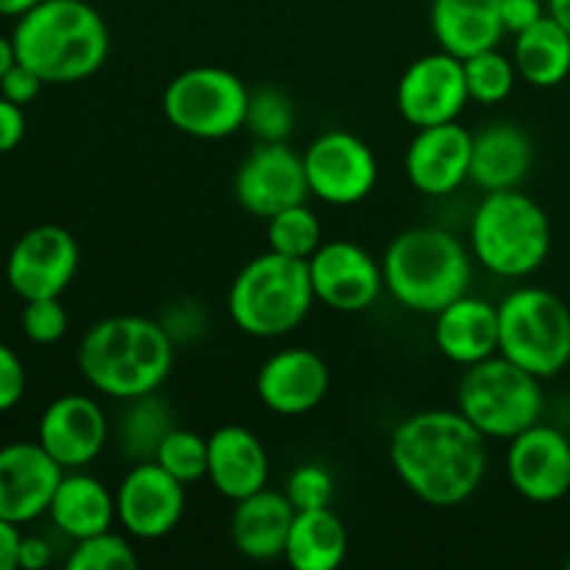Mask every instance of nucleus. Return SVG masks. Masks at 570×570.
Returning a JSON list of instances; mask_svg holds the SVG:
<instances>
[{"label": "nucleus", "instance_id": "obj_1", "mask_svg": "<svg viewBox=\"0 0 570 570\" xmlns=\"http://www.w3.org/2000/svg\"><path fill=\"white\" fill-rule=\"evenodd\" d=\"M390 462L423 504L460 507L488 476V438L460 410L415 412L395 426Z\"/></svg>", "mask_w": 570, "mask_h": 570}, {"label": "nucleus", "instance_id": "obj_2", "mask_svg": "<svg viewBox=\"0 0 570 570\" xmlns=\"http://www.w3.org/2000/svg\"><path fill=\"white\" fill-rule=\"evenodd\" d=\"M83 382L115 401L156 393L176 362V340L165 323L142 315H111L89 326L78 345Z\"/></svg>", "mask_w": 570, "mask_h": 570}, {"label": "nucleus", "instance_id": "obj_3", "mask_svg": "<svg viewBox=\"0 0 570 570\" xmlns=\"http://www.w3.org/2000/svg\"><path fill=\"white\" fill-rule=\"evenodd\" d=\"M17 61L42 76L45 83H78L109 59V26L87 0H39L17 17Z\"/></svg>", "mask_w": 570, "mask_h": 570}, {"label": "nucleus", "instance_id": "obj_4", "mask_svg": "<svg viewBox=\"0 0 570 570\" xmlns=\"http://www.w3.org/2000/svg\"><path fill=\"white\" fill-rule=\"evenodd\" d=\"M384 289L404 309L438 315L468 293L473 254L456 234L440 226H415L393 237L382 256Z\"/></svg>", "mask_w": 570, "mask_h": 570}, {"label": "nucleus", "instance_id": "obj_5", "mask_svg": "<svg viewBox=\"0 0 570 570\" xmlns=\"http://www.w3.org/2000/svg\"><path fill=\"white\" fill-rule=\"evenodd\" d=\"M309 265L276 250L254 256L228 287V317L243 334L276 340L295 332L315 306Z\"/></svg>", "mask_w": 570, "mask_h": 570}, {"label": "nucleus", "instance_id": "obj_6", "mask_svg": "<svg viewBox=\"0 0 570 570\" xmlns=\"http://www.w3.org/2000/svg\"><path fill=\"white\" fill-rule=\"evenodd\" d=\"M471 254L501 278H527L551 254V220L543 206L521 189L488 193L468 228Z\"/></svg>", "mask_w": 570, "mask_h": 570}, {"label": "nucleus", "instance_id": "obj_7", "mask_svg": "<svg viewBox=\"0 0 570 570\" xmlns=\"http://www.w3.org/2000/svg\"><path fill=\"white\" fill-rule=\"evenodd\" d=\"M499 354L540 382L570 365V309L543 287H518L499 304Z\"/></svg>", "mask_w": 570, "mask_h": 570}, {"label": "nucleus", "instance_id": "obj_8", "mask_svg": "<svg viewBox=\"0 0 570 570\" xmlns=\"http://www.w3.org/2000/svg\"><path fill=\"white\" fill-rule=\"evenodd\" d=\"M543 406L540 379L501 354L465 367L456 387V410L488 440H512L540 423Z\"/></svg>", "mask_w": 570, "mask_h": 570}, {"label": "nucleus", "instance_id": "obj_9", "mask_svg": "<svg viewBox=\"0 0 570 570\" xmlns=\"http://www.w3.org/2000/svg\"><path fill=\"white\" fill-rule=\"evenodd\" d=\"M248 87L226 67L200 65L178 72L161 95V111L176 131L195 139H226L245 126Z\"/></svg>", "mask_w": 570, "mask_h": 570}, {"label": "nucleus", "instance_id": "obj_10", "mask_svg": "<svg viewBox=\"0 0 570 570\" xmlns=\"http://www.w3.org/2000/svg\"><path fill=\"white\" fill-rule=\"evenodd\" d=\"M309 195L328 206H354L379 184L376 154L356 134L334 128L321 134L304 154Z\"/></svg>", "mask_w": 570, "mask_h": 570}, {"label": "nucleus", "instance_id": "obj_11", "mask_svg": "<svg viewBox=\"0 0 570 570\" xmlns=\"http://www.w3.org/2000/svg\"><path fill=\"white\" fill-rule=\"evenodd\" d=\"M78 243L65 226H33L11 245L6 282L22 301L61 298L78 273Z\"/></svg>", "mask_w": 570, "mask_h": 570}, {"label": "nucleus", "instance_id": "obj_12", "mask_svg": "<svg viewBox=\"0 0 570 570\" xmlns=\"http://www.w3.org/2000/svg\"><path fill=\"white\" fill-rule=\"evenodd\" d=\"M117 521L137 540H161L173 534L187 510V484L156 460L131 462L115 493Z\"/></svg>", "mask_w": 570, "mask_h": 570}, {"label": "nucleus", "instance_id": "obj_13", "mask_svg": "<svg viewBox=\"0 0 570 570\" xmlns=\"http://www.w3.org/2000/svg\"><path fill=\"white\" fill-rule=\"evenodd\" d=\"M471 104L462 59L438 50L412 61L395 87V106L410 126L454 122Z\"/></svg>", "mask_w": 570, "mask_h": 570}, {"label": "nucleus", "instance_id": "obj_14", "mask_svg": "<svg viewBox=\"0 0 570 570\" xmlns=\"http://www.w3.org/2000/svg\"><path fill=\"white\" fill-rule=\"evenodd\" d=\"M234 195L248 215L262 220L289 206L306 204L309 181L304 156L295 154L287 142H259L239 165Z\"/></svg>", "mask_w": 570, "mask_h": 570}, {"label": "nucleus", "instance_id": "obj_15", "mask_svg": "<svg viewBox=\"0 0 570 570\" xmlns=\"http://www.w3.org/2000/svg\"><path fill=\"white\" fill-rule=\"evenodd\" d=\"M306 265H309L315 298L334 312L354 315L371 309L384 289L382 262L373 259L362 245L351 239L323 243L306 259Z\"/></svg>", "mask_w": 570, "mask_h": 570}, {"label": "nucleus", "instance_id": "obj_16", "mask_svg": "<svg viewBox=\"0 0 570 570\" xmlns=\"http://www.w3.org/2000/svg\"><path fill=\"white\" fill-rule=\"evenodd\" d=\"M507 476L532 504H554L570 493V440L560 429L534 423L510 440Z\"/></svg>", "mask_w": 570, "mask_h": 570}, {"label": "nucleus", "instance_id": "obj_17", "mask_svg": "<svg viewBox=\"0 0 570 570\" xmlns=\"http://www.w3.org/2000/svg\"><path fill=\"white\" fill-rule=\"evenodd\" d=\"M37 440L65 471H83L109 443V417L89 395H59L45 406Z\"/></svg>", "mask_w": 570, "mask_h": 570}, {"label": "nucleus", "instance_id": "obj_18", "mask_svg": "<svg viewBox=\"0 0 570 570\" xmlns=\"http://www.w3.org/2000/svg\"><path fill=\"white\" fill-rule=\"evenodd\" d=\"M65 468L37 443H9L0 449V518L31 523L48 515Z\"/></svg>", "mask_w": 570, "mask_h": 570}, {"label": "nucleus", "instance_id": "obj_19", "mask_svg": "<svg viewBox=\"0 0 570 570\" xmlns=\"http://www.w3.org/2000/svg\"><path fill=\"white\" fill-rule=\"evenodd\" d=\"M473 134L460 122L417 128L406 148V178L426 198H445L471 181Z\"/></svg>", "mask_w": 570, "mask_h": 570}, {"label": "nucleus", "instance_id": "obj_20", "mask_svg": "<svg viewBox=\"0 0 570 570\" xmlns=\"http://www.w3.org/2000/svg\"><path fill=\"white\" fill-rule=\"evenodd\" d=\"M332 373L321 354L309 348H284L262 362L256 395L271 412L284 417L306 415L326 399Z\"/></svg>", "mask_w": 570, "mask_h": 570}, {"label": "nucleus", "instance_id": "obj_21", "mask_svg": "<svg viewBox=\"0 0 570 570\" xmlns=\"http://www.w3.org/2000/svg\"><path fill=\"white\" fill-rule=\"evenodd\" d=\"M206 479L223 499L237 504L245 495L267 488L271 479V456L265 443L245 426L215 429L209 434V468Z\"/></svg>", "mask_w": 570, "mask_h": 570}, {"label": "nucleus", "instance_id": "obj_22", "mask_svg": "<svg viewBox=\"0 0 570 570\" xmlns=\"http://www.w3.org/2000/svg\"><path fill=\"white\" fill-rule=\"evenodd\" d=\"M434 345L449 362L471 367L499 354V306L462 295L434 315Z\"/></svg>", "mask_w": 570, "mask_h": 570}, {"label": "nucleus", "instance_id": "obj_23", "mask_svg": "<svg viewBox=\"0 0 570 570\" xmlns=\"http://www.w3.org/2000/svg\"><path fill=\"white\" fill-rule=\"evenodd\" d=\"M295 507L278 490L262 488L237 501L232 512V543L243 557L256 562L278 560L287 549Z\"/></svg>", "mask_w": 570, "mask_h": 570}, {"label": "nucleus", "instance_id": "obj_24", "mask_svg": "<svg viewBox=\"0 0 570 570\" xmlns=\"http://www.w3.org/2000/svg\"><path fill=\"white\" fill-rule=\"evenodd\" d=\"M429 22L440 50L456 59L499 48L507 33L501 0H432Z\"/></svg>", "mask_w": 570, "mask_h": 570}, {"label": "nucleus", "instance_id": "obj_25", "mask_svg": "<svg viewBox=\"0 0 570 570\" xmlns=\"http://www.w3.org/2000/svg\"><path fill=\"white\" fill-rule=\"evenodd\" d=\"M534 161L532 139L512 122H493L473 134L471 181L484 193L521 187Z\"/></svg>", "mask_w": 570, "mask_h": 570}, {"label": "nucleus", "instance_id": "obj_26", "mask_svg": "<svg viewBox=\"0 0 570 570\" xmlns=\"http://www.w3.org/2000/svg\"><path fill=\"white\" fill-rule=\"evenodd\" d=\"M50 521L72 543L106 532L117 521L115 493L83 471H65L48 510Z\"/></svg>", "mask_w": 570, "mask_h": 570}, {"label": "nucleus", "instance_id": "obj_27", "mask_svg": "<svg viewBox=\"0 0 570 570\" xmlns=\"http://www.w3.org/2000/svg\"><path fill=\"white\" fill-rule=\"evenodd\" d=\"M348 557V529L337 512H295L284 560L295 570H337Z\"/></svg>", "mask_w": 570, "mask_h": 570}, {"label": "nucleus", "instance_id": "obj_28", "mask_svg": "<svg viewBox=\"0 0 570 570\" xmlns=\"http://www.w3.org/2000/svg\"><path fill=\"white\" fill-rule=\"evenodd\" d=\"M518 78L538 89H551L570 76V33L551 14L515 33L512 45Z\"/></svg>", "mask_w": 570, "mask_h": 570}, {"label": "nucleus", "instance_id": "obj_29", "mask_svg": "<svg viewBox=\"0 0 570 570\" xmlns=\"http://www.w3.org/2000/svg\"><path fill=\"white\" fill-rule=\"evenodd\" d=\"M120 423H117V449L128 462L156 460L161 440L178 426L173 410L156 393L122 401Z\"/></svg>", "mask_w": 570, "mask_h": 570}, {"label": "nucleus", "instance_id": "obj_30", "mask_svg": "<svg viewBox=\"0 0 570 570\" xmlns=\"http://www.w3.org/2000/svg\"><path fill=\"white\" fill-rule=\"evenodd\" d=\"M462 67H465L468 95H471V100H476V104H504L512 95V89H515V61H512V56L501 53L499 48L468 56V59H462Z\"/></svg>", "mask_w": 570, "mask_h": 570}, {"label": "nucleus", "instance_id": "obj_31", "mask_svg": "<svg viewBox=\"0 0 570 570\" xmlns=\"http://www.w3.org/2000/svg\"><path fill=\"white\" fill-rule=\"evenodd\" d=\"M267 245L276 254L306 262L323 245L321 220L306 204L289 206L267 217Z\"/></svg>", "mask_w": 570, "mask_h": 570}, {"label": "nucleus", "instance_id": "obj_32", "mask_svg": "<svg viewBox=\"0 0 570 570\" xmlns=\"http://www.w3.org/2000/svg\"><path fill=\"white\" fill-rule=\"evenodd\" d=\"M156 462L181 484L200 482L209 468V438H200L193 429L176 426L161 440Z\"/></svg>", "mask_w": 570, "mask_h": 570}, {"label": "nucleus", "instance_id": "obj_33", "mask_svg": "<svg viewBox=\"0 0 570 570\" xmlns=\"http://www.w3.org/2000/svg\"><path fill=\"white\" fill-rule=\"evenodd\" d=\"M137 566L139 557L134 546L111 529L92 534V538L76 540L70 557H67L70 570H134Z\"/></svg>", "mask_w": 570, "mask_h": 570}, {"label": "nucleus", "instance_id": "obj_34", "mask_svg": "<svg viewBox=\"0 0 570 570\" xmlns=\"http://www.w3.org/2000/svg\"><path fill=\"white\" fill-rule=\"evenodd\" d=\"M245 128L259 142H287L295 128V111L287 95L278 92V89H256V92H250Z\"/></svg>", "mask_w": 570, "mask_h": 570}, {"label": "nucleus", "instance_id": "obj_35", "mask_svg": "<svg viewBox=\"0 0 570 570\" xmlns=\"http://www.w3.org/2000/svg\"><path fill=\"white\" fill-rule=\"evenodd\" d=\"M284 495L295 507V512L328 510L334 501V476L323 465L306 462L289 473Z\"/></svg>", "mask_w": 570, "mask_h": 570}, {"label": "nucleus", "instance_id": "obj_36", "mask_svg": "<svg viewBox=\"0 0 570 570\" xmlns=\"http://www.w3.org/2000/svg\"><path fill=\"white\" fill-rule=\"evenodd\" d=\"M67 317L61 298H33L26 301L20 315L22 334L37 345H53L67 334Z\"/></svg>", "mask_w": 570, "mask_h": 570}, {"label": "nucleus", "instance_id": "obj_37", "mask_svg": "<svg viewBox=\"0 0 570 570\" xmlns=\"http://www.w3.org/2000/svg\"><path fill=\"white\" fill-rule=\"evenodd\" d=\"M26 365H22V360L9 345L0 343V412L14 410L22 401V395H26Z\"/></svg>", "mask_w": 570, "mask_h": 570}, {"label": "nucleus", "instance_id": "obj_38", "mask_svg": "<svg viewBox=\"0 0 570 570\" xmlns=\"http://www.w3.org/2000/svg\"><path fill=\"white\" fill-rule=\"evenodd\" d=\"M42 87V76H39L37 70H31L28 65H22V61H14V65L6 70V76L0 78V95H3L6 100H11V104L22 106V109L39 98Z\"/></svg>", "mask_w": 570, "mask_h": 570}, {"label": "nucleus", "instance_id": "obj_39", "mask_svg": "<svg viewBox=\"0 0 570 570\" xmlns=\"http://www.w3.org/2000/svg\"><path fill=\"white\" fill-rule=\"evenodd\" d=\"M549 14L543 0H501V20H504L507 33H521L529 26H534L538 20Z\"/></svg>", "mask_w": 570, "mask_h": 570}, {"label": "nucleus", "instance_id": "obj_40", "mask_svg": "<svg viewBox=\"0 0 570 570\" xmlns=\"http://www.w3.org/2000/svg\"><path fill=\"white\" fill-rule=\"evenodd\" d=\"M26 109L0 95V156L20 148V142L26 139Z\"/></svg>", "mask_w": 570, "mask_h": 570}, {"label": "nucleus", "instance_id": "obj_41", "mask_svg": "<svg viewBox=\"0 0 570 570\" xmlns=\"http://www.w3.org/2000/svg\"><path fill=\"white\" fill-rule=\"evenodd\" d=\"M53 562V549L45 538L37 534H22L20 551H17V568L22 570H42Z\"/></svg>", "mask_w": 570, "mask_h": 570}, {"label": "nucleus", "instance_id": "obj_42", "mask_svg": "<svg viewBox=\"0 0 570 570\" xmlns=\"http://www.w3.org/2000/svg\"><path fill=\"white\" fill-rule=\"evenodd\" d=\"M20 527L0 518V570L17 568V551H20Z\"/></svg>", "mask_w": 570, "mask_h": 570}, {"label": "nucleus", "instance_id": "obj_43", "mask_svg": "<svg viewBox=\"0 0 570 570\" xmlns=\"http://www.w3.org/2000/svg\"><path fill=\"white\" fill-rule=\"evenodd\" d=\"M546 9L570 33V0H546Z\"/></svg>", "mask_w": 570, "mask_h": 570}, {"label": "nucleus", "instance_id": "obj_44", "mask_svg": "<svg viewBox=\"0 0 570 570\" xmlns=\"http://www.w3.org/2000/svg\"><path fill=\"white\" fill-rule=\"evenodd\" d=\"M39 0H0V17H22L28 9H33Z\"/></svg>", "mask_w": 570, "mask_h": 570}, {"label": "nucleus", "instance_id": "obj_45", "mask_svg": "<svg viewBox=\"0 0 570 570\" xmlns=\"http://www.w3.org/2000/svg\"><path fill=\"white\" fill-rule=\"evenodd\" d=\"M14 61H17L14 42H11V37L0 33V78L6 76V70H9V67L14 65Z\"/></svg>", "mask_w": 570, "mask_h": 570}, {"label": "nucleus", "instance_id": "obj_46", "mask_svg": "<svg viewBox=\"0 0 570 570\" xmlns=\"http://www.w3.org/2000/svg\"><path fill=\"white\" fill-rule=\"evenodd\" d=\"M566 566H568V570H570V557H568V560H566Z\"/></svg>", "mask_w": 570, "mask_h": 570}]
</instances>
